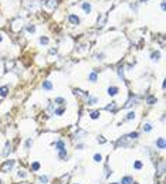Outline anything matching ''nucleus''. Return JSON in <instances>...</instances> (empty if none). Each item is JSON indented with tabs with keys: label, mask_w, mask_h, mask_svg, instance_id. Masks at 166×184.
<instances>
[{
	"label": "nucleus",
	"mask_w": 166,
	"mask_h": 184,
	"mask_svg": "<svg viewBox=\"0 0 166 184\" xmlns=\"http://www.w3.org/2000/svg\"><path fill=\"white\" fill-rule=\"evenodd\" d=\"M27 7H28L30 10L36 11V10L40 9V3H38V0H28V1H27Z\"/></svg>",
	"instance_id": "obj_1"
},
{
	"label": "nucleus",
	"mask_w": 166,
	"mask_h": 184,
	"mask_svg": "<svg viewBox=\"0 0 166 184\" xmlns=\"http://www.w3.org/2000/svg\"><path fill=\"white\" fill-rule=\"evenodd\" d=\"M13 164H14V162H13V160H6V162H4V164L1 166V171H3V173H7L9 170H11Z\"/></svg>",
	"instance_id": "obj_2"
},
{
	"label": "nucleus",
	"mask_w": 166,
	"mask_h": 184,
	"mask_svg": "<svg viewBox=\"0 0 166 184\" xmlns=\"http://www.w3.org/2000/svg\"><path fill=\"white\" fill-rule=\"evenodd\" d=\"M68 20H70V23L74 24V26H78V24H80V18H78V16H75V14H71V16L68 17Z\"/></svg>",
	"instance_id": "obj_3"
},
{
	"label": "nucleus",
	"mask_w": 166,
	"mask_h": 184,
	"mask_svg": "<svg viewBox=\"0 0 166 184\" xmlns=\"http://www.w3.org/2000/svg\"><path fill=\"white\" fill-rule=\"evenodd\" d=\"M118 91H119V89H118L117 86H109V88H108V95H109V96H115V95L118 94Z\"/></svg>",
	"instance_id": "obj_4"
},
{
	"label": "nucleus",
	"mask_w": 166,
	"mask_h": 184,
	"mask_svg": "<svg viewBox=\"0 0 166 184\" xmlns=\"http://www.w3.org/2000/svg\"><path fill=\"white\" fill-rule=\"evenodd\" d=\"M43 89H45V91H51V89H53V84H51V81H44V82H43Z\"/></svg>",
	"instance_id": "obj_5"
},
{
	"label": "nucleus",
	"mask_w": 166,
	"mask_h": 184,
	"mask_svg": "<svg viewBox=\"0 0 166 184\" xmlns=\"http://www.w3.org/2000/svg\"><path fill=\"white\" fill-rule=\"evenodd\" d=\"M156 146L163 150V149H165V139H163V137H159V139L156 140Z\"/></svg>",
	"instance_id": "obj_6"
},
{
	"label": "nucleus",
	"mask_w": 166,
	"mask_h": 184,
	"mask_svg": "<svg viewBox=\"0 0 166 184\" xmlns=\"http://www.w3.org/2000/svg\"><path fill=\"white\" fill-rule=\"evenodd\" d=\"M55 149H57L58 152H60V150H64V149H65V143H64L63 140H58V142L55 143Z\"/></svg>",
	"instance_id": "obj_7"
},
{
	"label": "nucleus",
	"mask_w": 166,
	"mask_h": 184,
	"mask_svg": "<svg viewBox=\"0 0 166 184\" xmlns=\"http://www.w3.org/2000/svg\"><path fill=\"white\" fill-rule=\"evenodd\" d=\"M7 94H9V86L7 85H4V86H1L0 88V96H7Z\"/></svg>",
	"instance_id": "obj_8"
},
{
	"label": "nucleus",
	"mask_w": 166,
	"mask_h": 184,
	"mask_svg": "<svg viewBox=\"0 0 166 184\" xmlns=\"http://www.w3.org/2000/svg\"><path fill=\"white\" fill-rule=\"evenodd\" d=\"M134 183V179L131 177V176H125L124 179H122V183L121 184H132Z\"/></svg>",
	"instance_id": "obj_9"
},
{
	"label": "nucleus",
	"mask_w": 166,
	"mask_h": 184,
	"mask_svg": "<svg viewBox=\"0 0 166 184\" xmlns=\"http://www.w3.org/2000/svg\"><path fill=\"white\" fill-rule=\"evenodd\" d=\"M97 101H98L97 98L90 96V95H88V98H87V103H88V105H94V103H97Z\"/></svg>",
	"instance_id": "obj_10"
},
{
	"label": "nucleus",
	"mask_w": 166,
	"mask_h": 184,
	"mask_svg": "<svg viewBox=\"0 0 166 184\" xmlns=\"http://www.w3.org/2000/svg\"><path fill=\"white\" fill-rule=\"evenodd\" d=\"M10 152H11V145H10V143H6V147H4V152H3V154H4V156H7Z\"/></svg>",
	"instance_id": "obj_11"
},
{
	"label": "nucleus",
	"mask_w": 166,
	"mask_h": 184,
	"mask_svg": "<svg viewBox=\"0 0 166 184\" xmlns=\"http://www.w3.org/2000/svg\"><path fill=\"white\" fill-rule=\"evenodd\" d=\"M144 167V164H142V162H139V160H136L135 163H134V169L135 170H141Z\"/></svg>",
	"instance_id": "obj_12"
},
{
	"label": "nucleus",
	"mask_w": 166,
	"mask_h": 184,
	"mask_svg": "<svg viewBox=\"0 0 166 184\" xmlns=\"http://www.w3.org/2000/svg\"><path fill=\"white\" fill-rule=\"evenodd\" d=\"M55 6H57V0H48L47 1V7L48 9H54Z\"/></svg>",
	"instance_id": "obj_13"
},
{
	"label": "nucleus",
	"mask_w": 166,
	"mask_h": 184,
	"mask_svg": "<svg viewBox=\"0 0 166 184\" xmlns=\"http://www.w3.org/2000/svg\"><path fill=\"white\" fill-rule=\"evenodd\" d=\"M138 101V98H131L129 101H128V103L125 105V108H129V106H132V105H135V102Z\"/></svg>",
	"instance_id": "obj_14"
},
{
	"label": "nucleus",
	"mask_w": 166,
	"mask_h": 184,
	"mask_svg": "<svg viewBox=\"0 0 166 184\" xmlns=\"http://www.w3.org/2000/svg\"><path fill=\"white\" fill-rule=\"evenodd\" d=\"M115 108H117V102H111L109 105H107V111H115Z\"/></svg>",
	"instance_id": "obj_15"
},
{
	"label": "nucleus",
	"mask_w": 166,
	"mask_h": 184,
	"mask_svg": "<svg viewBox=\"0 0 166 184\" xmlns=\"http://www.w3.org/2000/svg\"><path fill=\"white\" fill-rule=\"evenodd\" d=\"M31 170H33V171H38V170H40V163H38V162H34V163L31 164Z\"/></svg>",
	"instance_id": "obj_16"
},
{
	"label": "nucleus",
	"mask_w": 166,
	"mask_h": 184,
	"mask_svg": "<svg viewBox=\"0 0 166 184\" xmlns=\"http://www.w3.org/2000/svg\"><path fill=\"white\" fill-rule=\"evenodd\" d=\"M82 9H84V10H85V13L88 14V13L91 11V4H90V3H84V4H82Z\"/></svg>",
	"instance_id": "obj_17"
},
{
	"label": "nucleus",
	"mask_w": 166,
	"mask_h": 184,
	"mask_svg": "<svg viewBox=\"0 0 166 184\" xmlns=\"http://www.w3.org/2000/svg\"><path fill=\"white\" fill-rule=\"evenodd\" d=\"M58 156H60V159H61V160L67 159V152H65V149H64V150H60V152H58Z\"/></svg>",
	"instance_id": "obj_18"
},
{
	"label": "nucleus",
	"mask_w": 166,
	"mask_h": 184,
	"mask_svg": "<svg viewBox=\"0 0 166 184\" xmlns=\"http://www.w3.org/2000/svg\"><path fill=\"white\" fill-rule=\"evenodd\" d=\"M97 78H98V77H97V72H91V74H90V81H91V82H95Z\"/></svg>",
	"instance_id": "obj_19"
},
{
	"label": "nucleus",
	"mask_w": 166,
	"mask_h": 184,
	"mask_svg": "<svg viewBox=\"0 0 166 184\" xmlns=\"http://www.w3.org/2000/svg\"><path fill=\"white\" fill-rule=\"evenodd\" d=\"M98 118H99V111L91 112V119H98Z\"/></svg>",
	"instance_id": "obj_20"
},
{
	"label": "nucleus",
	"mask_w": 166,
	"mask_h": 184,
	"mask_svg": "<svg viewBox=\"0 0 166 184\" xmlns=\"http://www.w3.org/2000/svg\"><path fill=\"white\" fill-rule=\"evenodd\" d=\"M152 130V125L151 123H145L144 125V132H151Z\"/></svg>",
	"instance_id": "obj_21"
},
{
	"label": "nucleus",
	"mask_w": 166,
	"mask_h": 184,
	"mask_svg": "<svg viewBox=\"0 0 166 184\" xmlns=\"http://www.w3.org/2000/svg\"><path fill=\"white\" fill-rule=\"evenodd\" d=\"M146 102H148L149 105H153V103L156 102V98H155V96H149V98L146 99Z\"/></svg>",
	"instance_id": "obj_22"
},
{
	"label": "nucleus",
	"mask_w": 166,
	"mask_h": 184,
	"mask_svg": "<svg viewBox=\"0 0 166 184\" xmlns=\"http://www.w3.org/2000/svg\"><path fill=\"white\" fill-rule=\"evenodd\" d=\"M102 160V156L99 154V153H97V154H94V162H97V163H99Z\"/></svg>",
	"instance_id": "obj_23"
},
{
	"label": "nucleus",
	"mask_w": 166,
	"mask_h": 184,
	"mask_svg": "<svg viewBox=\"0 0 166 184\" xmlns=\"http://www.w3.org/2000/svg\"><path fill=\"white\" fill-rule=\"evenodd\" d=\"M38 180H40V183H43V184H47V181H48V177H47V176H43V177H40Z\"/></svg>",
	"instance_id": "obj_24"
},
{
	"label": "nucleus",
	"mask_w": 166,
	"mask_h": 184,
	"mask_svg": "<svg viewBox=\"0 0 166 184\" xmlns=\"http://www.w3.org/2000/svg\"><path fill=\"white\" fill-rule=\"evenodd\" d=\"M159 57H161V54H159V52H153V54H152V60H153V61L159 60Z\"/></svg>",
	"instance_id": "obj_25"
},
{
	"label": "nucleus",
	"mask_w": 166,
	"mask_h": 184,
	"mask_svg": "<svg viewBox=\"0 0 166 184\" xmlns=\"http://www.w3.org/2000/svg\"><path fill=\"white\" fill-rule=\"evenodd\" d=\"M138 136H139V133H138V132H134V133H131L128 137H129V139H136Z\"/></svg>",
	"instance_id": "obj_26"
},
{
	"label": "nucleus",
	"mask_w": 166,
	"mask_h": 184,
	"mask_svg": "<svg viewBox=\"0 0 166 184\" xmlns=\"http://www.w3.org/2000/svg\"><path fill=\"white\" fill-rule=\"evenodd\" d=\"M134 118H135V112H129V113H128V116H126V119H128V120H131V119H134Z\"/></svg>",
	"instance_id": "obj_27"
},
{
	"label": "nucleus",
	"mask_w": 166,
	"mask_h": 184,
	"mask_svg": "<svg viewBox=\"0 0 166 184\" xmlns=\"http://www.w3.org/2000/svg\"><path fill=\"white\" fill-rule=\"evenodd\" d=\"M40 43H41V44H47V43H48V38H47V37H41V38H40Z\"/></svg>",
	"instance_id": "obj_28"
},
{
	"label": "nucleus",
	"mask_w": 166,
	"mask_h": 184,
	"mask_svg": "<svg viewBox=\"0 0 166 184\" xmlns=\"http://www.w3.org/2000/svg\"><path fill=\"white\" fill-rule=\"evenodd\" d=\"M63 113H64V108H58L55 111V115H63Z\"/></svg>",
	"instance_id": "obj_29"
},
{
	"label": "nucleus",
	"mask_w": 166,
	"mask_h": 184,
	"mask_svg": "<svg viewBox=\"0 0 166 184\" xmlns=\"http://www.w3.org/2000/svg\"><path fill=\"white\" fill-rule=\"evenodd\" d=\"M31 143H33V140H31V139H28V140L26 142V149H28V147L31 146Z\"/></svg>",
	"instance_id": "obj_30"
},
{
	"label": "nucleus",
	"mask_w": 166,
	"mask_h": 184,
	"mask_svg": "<svg viewBox=\"0 0 166 184\" xmlns=\"http://www.w3.org/2000/svg\"><path fill=\"white\" fill-rule=\"evenodd\" d=\"M55 102H57V103H64L65 101H64L63 98H55Z\"/></svg>",
	"instance_id": "obj_31"
},
{
	"label": "nucleus",
	"mask_w": 166,
	"mask_h": 184,
	"mask_svg": "<svg viewBox=\"0 0 166 184\" xmlns=\"http://www.w3.org/2000/svg\"><path fill=\"white\" fill-rule=\"evenodd\" d=\"M105 142H107V140H105L102 136H99V137H98V143H101V145H102V143H105Z\"/></svg>",
	"instance_id": "obj_32"
},
{
	"label": "nucleus",
	"mask_w": 166,
	"mask_h": 184,
	"mask_svg": "<svg viewBox=\"0 0 166 184\" xmlns=\"http://www.w3.org/2000/svg\"><path fill=\"white\" fill-rule=\"evenodd\" d=\"M27 30H28L30 33H33V31H34V26H28V27H27Z\"/></svg>",
	"instance_id": "obj_33"
},
{
	"label": "nucleus",
	"mask_w": 166,
	"mask_h": 184,
	"mask_svg": "<svg viewBox=\"0 0 166 184\" xmlns=\"http://www.w3.org/2000/svg\"><path fill=\"white\" fill-rule=\"evenodd\" d=\"M18 177H26V173L21 170V171H18Z\"/></svg>",
	"instance_id": "obj_34"
},
{
	"label": "nucleus",
	"mask_w": 166,
	"mask_h": 184,
	"mask_svg": "<svg viewBox=\"0 0 166 184\" xmlns=\"http://www.w3.org/2000/svg\"><path fill=\"white\" fill-rule=\"evenodd\" d=\"M0 41H1V37H0Z\"/></svg>",
	"instance_id": "obj_35"
},
{
	"label": "nucleus",
	"mask_w": 166,
	"mask_h": 184,
	"mask_svg": "<svg viewBox=\"0 0 166 184\" xmlns=\"http://www.w3.org/2000/svg\"><path fill=\"white\" fill-rule=\"evenodd\" d=\"M134 184H138V183H134Z\"/></svg>",
	"instance_id": "obj_36"
},
{
	"label": "nucleus",
	"mask_w": 166,
	"mask_h": 184,
	"mask_svg": "<svg viewBox=\"0 0 166 184\" xmlns=\"http://www.w3.org/2000/svg\"><path fill=\"white\" fill-rule=\"evenodd\" d=\"M142 1H145V0H142Z\"/></svg>",
	"instance_id": "obj_37"
}]
</instances>
